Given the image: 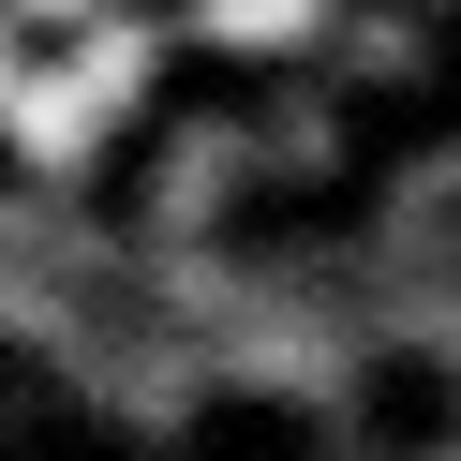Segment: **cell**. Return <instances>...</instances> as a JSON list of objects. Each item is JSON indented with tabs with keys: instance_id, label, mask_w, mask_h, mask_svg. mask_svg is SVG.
<instances>
[{
	"instance_id": "obj_4",
	"label": "cell",
	"mask_w": 461,
	"mask_h": 461,
	"mask_svg": "<svg viewBox=\"0 0 461 461\" xmlns=\"http://www.w3.org/2000/svg\"><path fill=\"white\" fill-rule=\"evenodd\" d=\"M431 461H461V431H447V447H431Z\"/></svg>"
},
{
	"instance_id": "obj_1",
	"label": "cell",
	"mask_w": 461,
	"mask_h": 461,
	"mask_svg": "<svg viewBox=\"0 0 461 461\" xmlns=\"http://www.w3.org/2000/svg\"><path fill=\"white\" fill-rule=\"evenodd\" d=\"M328 15H342V0H194L179 31L209 45V60H298V45L328 31Z\"/></svg>"
},
{
	"instance_id": "obj_2",
	"label": "cell",
	"mask_w": 461,
	"mask_h": 461,
	"mask_svg": "<svg viewBox=\"0 0 461 461\" xmlns=\"http://www.w3.org/2000/svg\"><path fill=\"white\" fill-rule=\"evenodd\" d=\"M15 31H31V15H15V0H0V90H15V60H31V45H15Z\"/></svg>"
},
{
	"instance_id": "obj_3",
	"label": "cell",
	"mask_w": 461,
	"mask_h": 461,
	"mask_svg": "<svg viewBox=\"0 0 461 461\" xmlns=\"http://www.w3.org/2000/svg\"><path fill=\"white\" fill-rule=\"evenodd\" d=\"M15 15H90V0H15Z\"/></svg>"
}]
</instances>
